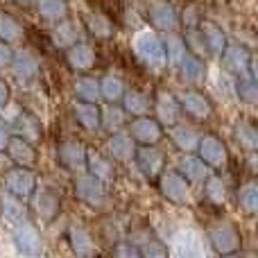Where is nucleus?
<instances>
[{"label":"nucleus","mask_w":258,"mask_h":258,"mask_svg":"<svg viewBox=\"0 0 258 258\" xmlns=\"http://www.w3.org/2000/svg\"><path fill=\"white\" fill-rule=\"evenodd\" d=\"M9 68H12L14 77H16L21 84H27V82H32V80L39 77V61H36V57L32 52H27V50H18V52H14Z\"/></svg>","instance_id":"18"},{"label":"nucleus","mask_w":258,"mask_h":258,"mask_svg":"<svg viewBox=\"0 0 258 258\" xmlns=\"http://www.w3.org/2000/svg\"><path fill=\"white\" fill-rule=\"evenodd\" d=\"M86 147L82 145L75 138H68V141H61L57 145V161L66 172H86Z\"/></svg>","instance_id":"6"},{"label":"nucleus","mask_w":258,"mask_h":258,"mask_svg":"<svg viewBox=\"0 0 258 258\" xmlns=\"http://www.w3.org/2000/svg\"><path fill=\"white\" fill-rule=\"evenodd\" d=\"M233 95H236L240 102L254 107L258 102V86L256 80H247V77H236V86H233Z\"/></svg>","instance_id":"42"},{"label":"nucleus","mask_w":258,"mask_h":258,"mask_svg":"<svg viewBox=\"0 0 258 258\" xmlns=\"http://www.w3.org/2000/svg\"><path fill=\"white\" fill-rule=\"evenodd\" d=\"M86 30H89V34L93 36L95 41H109L113 36V32H116L113 30V18L102 12L89 14V18H86Z\"/></svg>","instance_id":"31"},{"label":"nucleus","mask_w":258,"mask_h":258,"mask_svg":"<svg viewBox=\"0 0 258 258\" xmlns=\"http://www.w3.org/2000/svg\"><path fill=\"white\" fill-rule=\"evenodd\" d=\"M12 161H9V156H7V152H0V172H7L9 168H12Z\"/></svg>","instance_id":"50"},{"label":"nucleus","mask_w":258,"mask_h":258,"mask_svg":"<svg viewBox=\"0 0 258 258\" xmlns=\"http://www.w3.org/2000/svg\"><path fill=\"white\" fill-rule=\"evenodd\" d=\"M177 100H179V107H181V113H186L192 120L204 122L213 116V102L202 91L186 89L181 95H177Z\"/></svg>","instance_id":"8"},{"label":"nucleus","mask_w":258,"mask_h":258,"mask_svg":"<svg viewBox=\"0 0 258 258\" xmlns=\"http://www.w3.org/2000/svg\"><path fill=\"white\" fill-rule=\"evenodd\" d=\"M156 186H159V192L163 200H168L170 204L177 206H186L190 202V183L186 181L179 170H165L156 177Z\"/></svg>","instance_id":"1"},{"label":"nucleus","mask_w":258,"mask_h":258,"mask_svg":"<svg viewBox=\"0 0 258 258\" xmlns=\"http://www.w3.org/2000/svg\"><path fill=\"white\" fill-rule=\"evenodd\" d=\"M161 41H163V50H165V61L170 66H179V61L188 54L183 36H179L177 32H163Z\"/></svg>","instance_id":"33"},{"label":"nucleus","mask_w":258,"mask_h":258,"mask_svg":"<svg viewBox=\"0 0 258 258\" xmlns=\"http://www.w3.org/2000/svg\"><path fill=\"white\" fill-rule=\"evenodd\" d=\"M14 245L23 256H41L43 254V238L39 229L30 222H21L14 227Z\"/></svg>","instance_id":"13"},{"label":"nucleus","mask_w":258,"mask_h":258,"mask_svg":"<svg viewBox=\"0 0 258 258\" xmlns=\"http://www.w3.org/2000/svg\"><path fill=\"white\" fill-rule=\"evenodd\" d=\"M202 183H204V200H206V204L218 206V209L227 204V183H224L222 177H218V174L211 172Z\"/></svg>","instance_id":"32"},{"label":"nucleus","mask_w":258,"mask_h":258,"mask_svg":"<svg viewBox=\"0 0 258 258\" xmlns=\"http://www.w3.org/2000/svg\"><path fill=\"white\" fill-rule=\"evenodd\" d=\"M120 104H122V111H125L129 118L147 116V113L152 111L150 98H147V95H143L141 91H134V89H125V95H122Z\"/></svg>","instance_id":"26"},{"label":"nucleus","mask_w":258,"mask_h":258,"mask_svg":"<svg viewBox=\"0 0 258 258\" xmlns=\"http://www.w3.org/2000/svg\"><path fill=\"white\" fill-rule=\"evenodd\" d=\"M202 21H204V16H202V9L197 7V5H186L183 14L179 16V25H181L183 30H192V27H200Z\"/></svg>","instance_id":"45"},{"label":"nucleus","mask_w":258,"mask_h":258,"mask_svg":"<svg viewBox=\"0 0 258 258\" xmlns=\"http://www.w3.org/2000/svg\"><path fill=\"white\" fill-rule=\"evenodd\" d=\"M136 247H138V254H141L143 258H165L168 256V245L154 240V238L136 242Z\"/></svg>","instance_id":"44"},{"label":"nucleus","mask_w":258,"mask_h":258,"mask_svg":"<svg viewBox=\"0 0 258 258\" xmlns=\"http://www.w3.org/2000/svg\"><path fill=\"white\" fill-rule=\"evenodd\" d=\"M86 172L98 177L102 183H111L116 179V165L102 154H86Z\"/></svg>","instance_id":"27"},{"label":"nucleus","mask_w":258,"mask_h":258,"mask_svg":"<svg viewBox=\"0 0 258 258\" xmlns=\"http://www.w3.org/2000/svg\"><path fill=\"white\" fill-rule=\"evenodd\" d=\"M30 200H32V206H34V213L41 220H45V222H52L59 215V211H61V200L48 186H36Z\"/></svg>","instance_id":"12"},{"label":"nucleus","mask_w":258,"mask_h":258,"mask_svg":"<svg viewBox=\"0 0 258 258\" xmlns=\"http://www.w3.org/2000/svg\"><path fill=\"white\" fill-rule=\"evenodd\" d=\"M150 25L154 30H159L161 34L163 32H177L179 27V12L168 3V0H159L150 7Z\"/></svg>","instance_id":"15"},{"label":"nucleus","mask_w":258,"mask_h":258,"mask_svg":"<svg viewBox=\"0 0 258 258\" xmlns=\"http://www.w3.org/2000/svg\"><path fill=\"white\" fill-rule=\"evenodd\" d=\"M66 63L77 73H86L95 66V50L84 41H77L75 45L66 50Z\"/></svg>","instance_id":"20"},{"label":"nucleus","mask_w":258,"mask_h":258,"mask_svg":"<svg viewBox=\"0 0 258 258\" xmlns=\"http://www.w3.org/2000/svg\"><path fill=\"white\" fill-rule=\"evenodd\" d=\"M12 57H14L12 45L5 43V41H0V71H3V68H9V63H12Z\"/></svg>","instance_id":"47"},{"label":"nucleus","mask_w":258,"mask_h":258,"mask_svg":"<svg viewBox=\"0 0 258 258\" xmlns=\"http://www.w3.org/2000/svg\"><path fill=\"white\" fill-rule=\"evenodd\" d=\"M125 82L118 75H104L100 80V95H102L104 102L109 104H120L122 95H125Z\"/></svg>","instance_id":"37"},{"label":"nucleus","mask_w":258,"mask_h":258,"mask_svg":"<svg viewBox=\"0 0 258 258\" xmlns=\"http://www.w3.org/2000/svg\"><path fill=\"white\" fill-rule=\"evenodd\" d=\"M179 73H181V80L186 82V84H192L195 86L197 82L204 77V61H202L200 57H195V54L188 52L186 57L179 61Z\"/></svg>","instance_id":"38"},{"label":"nucleus","mask_w":258,"mask_h":258,"mask_svg":"<svg viewBox=\"0 0 258 258\" xmlns=\"http://www.w3.org/2000/svg\"><path fill=\"white\" fill-rule=\"evenodd\" d=\"M27 218H30V211H27L25 200L12 195V192L0 197V222H7L12 227H16L21 222H27Z\"/></svg>","instance_id":"17"},{"label":"nucleus","mask_w":258,"mask_h":258,"mask_svg":"<svg viewBox=\"0 0 258 258\" xmlns=\"http://www.w3.org/2000/svg\"><path fill=\"white\" fill-rule=\"evenodd\" d=\"M134 163H136V168L141 170L147 179H152V181H156V177H159L165 168L163 152H161L156 145H136Z\"/></svg>","instance_id":"11"},{"label":"nucleus","mask_w":258,"mask_h":258,"mask_svg":"<svg viewBox=\"0 0 258 258\" xmlns=\"http://www.w3.org/2000/svg\"><path fill=\"white\" fill-rule=\"evenodd\" d=\"M129 136L138 143V145H156L163 138V125L156 120L154 116H138L129 122L127 127Z\"/></svg>","instance_id":"10"},{"label":"nucleus","mask_w":258,"mask_h":258,"mask_svg":"<svg viewBox=\"0 0 258 258\" xmlns=\"http://www.w3.org/2000/svg\"><path fill=\"white\" fill-rule=\"evenodd\" d=\"M179 172L186 177L188 183H202L206 177H209L213 170L209 168V165L204 163V161L200 159V156L192 152V154H186V159L181 161V165H179Z\"/></svg>","instance_id":"28"},{"label":"nucleus","mask_w":258,"mask_h":258,"mask_svg":"<svg viewBox=\"0 0 258 258\" xmlns=\"http://www.w3.org/2000/svg\"><path fill=\"white\" fill-rule=\"evenodd\" d=\"M12 138V129L9 125H5V122H0V152H5V147H7V141Z\"/></svg>","instance_id":"48"},{"label":"nucleus","mask_w":258,"mask_h":258,"mask_svg":"<svg viewBox=\"0 0 258 258\" xmlns=\"http://www.w3.org/2000/svg\"><path fill=\"white\" fill-rule=\"evenodd\" d=\"M5 152H7L9 161H12L14 165H21V168H34V163H36L34 143H30V141H25V138L16 136V134H12V138L7 141Z\"/></svg>","instance_id":"16"},{"label":"nucleus","mask_w":258,"mask_h":258,"mask_svg":"<svg viewBox=\"0 0 258 258\" xmlns=\"http://www.w3.org/2000/svg\"><path fill=\"white\" fill-rule=\"evenodd\" d=\"M18 5H21V7H32V5L36 3V0H16Z\"/></svg>","instance_id":"51"},{"label":"nucleus","mask_w":258,"mask_h":258,"mask_svg":"<svg viewBox=\"0 0 258 258\" xmlns=\"http://www.w3.org/2000/svg\"><path fill=\"white\" fill-rule=\"evenodd\" d=\"M73 91H75V98L80 100V102H95V104L102 102L100 80H95V77H91V75L80 77V80L75 82V86H73Z\"/></svg>","instance_id":"34"},{"label":"nucleus","mask_w":258,"mask_h":258,"mask_svg":"<svg viewBox=\"0 0 258 258\" xmlns=\"http://www.w3.org/2000/svg\"><path fill=\"white\" fill-rule=\"evenodd\" d=\"M134 52H136V57L150 68L168 66V61H165L163 41H161L159 34H154V32H150V30L141 32V34L136 36V41H134Z\"/></svg>","instance_id":"3"},{"label":"nucleus","mask_w":258,"mask_h":258,"mask_svg":"<svg viewBox=\"0 0 258 258\" xmlns=\"http://www.w3.org/2000/svg\"><path fill=\"white\" fill-rule=\"evenodd\" d=\"M200 32H202V36H204V43H206V48H209V54L211 57H220L229 43V39L222 32V27L211 23V21H202Z\"/></svg>","instance_id":"24"},{"label":"nucleus","mask_w":258,"mask_h":258,"mask_svg":"<svg viewBox=\"0 0 258 258\" xmlns=\"http://www.w3.org/2000/svg\"><path fill=\"white\" fill-rule=\"evenodd\" d=\"M170 138H172L174 147L181 150L183 154H192V152L197 150V143H200V134H197V129L179 125V122L170 127Z\"/></svg>","instance_id":"29"},{"label":"nucleus","mask_w":258,"mask_h":258,"mask_svg":"<svg viewBox=\"0 0 258 258\" xmlns=\"http://www.w3.org/2000/svg\"><path fill=\"white\" fill-rule=\"evenodd\" d=\"M197 156L209 165L211 170H224L229 163V150L218 136H200L197 143Z\"/></svg>","instance_id":"7"},{"label":"nucleus","mask_w":258,"mask_h":258,"mask_svg":"<svg viewBox=\"0 0 258 258\" xmlns=\"http://www.w3.org/2000/svg\"><path fill=\"white\" fill-rule=\"evenodd\" d=\"M183 43H186L188 52L195 54V57H200V59L209 57V48H206V43H204V36H202L200 27L186 30V34H183Z\"/></svg>","instance_id":"43"},{"label":"nucleus","mask_w":258,"mask_h":258,"mask_svg":"<svg viewBox=\"0 0 258 258\" xmlns=\"http://www.w3.org/2000/svg\"><path fill=\"white\" fill-rule=\"evenodd\" d=\"M233 138H236V143L240 145V150H245L247 154H254L258 150V132L251 122H247V120L236 122V127H233Z\"/></svg>","instance_id":"36"},{"label":"nucleus","mask_w":258,"mask_h":258,"mask_svg":"<svg viewBox=\"0 0 258 258\" xmlns=\"http://www.w3.org/2000/svg\"><path fill=\"white\" fill-rule=\"evenodd\" d=\"M75 195L82 204L91 209H102L107 204V183H102L98 177L84 172L75 179Z\"/></svg>","instance_id":"5"},{"label":"nucleus","mask_w":258,"mask_h":258,"mask_svg":"<svg viewBox=\"0 0 258 258\" xmlns=\"http://www.w3.org/2000/svg\"><path fill=\"white\" fill-rule=\"evenodd\" d=\"M113 254H116V256H134V258H141L136 242H132V240H118L116 247H113Z\"/></svg>","instance_id":"46"},{"label":"nucleus","mask_w":258,"mask_h":258,"mask_svg":"<svg viewBox=\"0 0 258 258\" xmlns=\"http://www.w3.org/2000/svg\"><path fill=\"white\" fill-rule=\"evenodd\" d=\"M109 156L113 161H120V163H127V161L134 159V152H136V141L129 136V132H113L111 138L107 143Z\"/></svg>","instance_id":"21"},{"label":"nucleus","mask_w":258,"mask_h":258,"mask_svg":"<svg viewBox=\"0 0 258 258\" xmlns=\"http://www.w3.org/2000/svg\"><path fill=\"white\" fill-rule=\"evenodd\" d=\"M23 36H25V30H23L21 23L9 12H0V41L12 45V43H18Z\"/></svg>","instance_id":"39"},{"label":"nucleus","mask_w":258,"mask_h":258,"mask_svg":"<svg viewBox=\"0 0 258 258\" xmlns=\"http://www.w3.org/2000/svg\"><path fill=\"white\" fill-rule=\"evenodd\" d=\"M152 111H154V118L161 122L163 127H172L179 122L181 118V107H179V100L174 93L170 91H159L152 102Z\"/></svg>","instance_id":"14"},{"label":"nucleus","mask_w":258,"mask_h":258,"mask_svg":"<svg viewBox=\"0 0 258 258\" xmlns=\"http://www.w3.org/2000/svg\"><path fill=\"white\" fill-rule=\"evenodd\" d=\"M73 113H75V120L84 132H100V122H102V109L95 102H80L77 100L75 107H73Z\"/></svg>","instance_id":"22"},{"label":"nucleus","mask_w":258,"mask_h":258,"mask_svg":"<svg viewBox=\"0 0 258 258\" xmlns=\"http://www.w3.org/2000/svg\"><path fill=\"white\" fill-rule=\"evenodd\" d=\"M68 242H71L73 251H75L77 256H93L95 251H98L95 249L93 236H91L84 227H80V224H73V227L68 229Z\"/></svg>","instance_id":"30"},{"label":"nucleus","mask_w":258,"mask_h":258,"mask_svg":"<svg viewBox=\"0 0 258 258\" xmlns=\"http://www.w3.org/2000/svg\"><path fill=\"white\" fill-rule=\"evenodd\" d=\"M36 9H39V16L45 23H59L63 18H68V3L66 0H36Z\"/></svg>","instance_id":"35"},{"label":"nucleus","mask_w":258,"mask_h":258,"mask_svg":"<svg viewBox=\"0 0 258 258\" xmlns=\"http://www.w3.org/2000/svg\"><path fill=\"white\" fill-rule=\"evenodd\" d=\"M238 209L247 215H256L258 213V186L254 181L245 183V186L238 188Z\"/></svg>","instance_id":"40"},{"label":"nucleus","mask_w":258,"mask_h":258,"mask_svg":"<svg viewBox=\"0 0 258 258\" xmlns=\"http://www.w3.org/2000/svg\"><path fill=\"white\" fill-rule=\"evenodd\" d=\"M174 254L177 256H202L204 254V240L197 231H179L174 236Z\"/></svg>","instance_id":"25"},{"label":"nucleus","mask_w":258,"mask_h":258,"mask_svg":"<svg viewBox=\"0 0 258 258\" xmlns=\"http://www.w3.org/2000/svg\"><path fill=\"white\" fill-rule=\"evenodd\" d=\"M9 95H12V91H9V84H7L5 80H0V109L7 107Z\"/></svg>","instance_id":"49"},{"label":"nucleus","mask_w":258,"mask_h":258,"mask_svg":"<svg viewBox=\"0 0 258 258\" xmlns=\"http://www.w3.org/2000/svg\"><path fill=\"white\" fill-rule=\"evenodd\" d=\"M127 122V113L122 109H118V104H109V109L102 111V122H100V129H107L109 134L120 132Z\"/></svg>","instance_id":"41"},{"label":"nucleus","mask_w":258,"mask_h":258,"mask_svg":"<svg viewBox=\"0 0 258 258\" xmlns=\"http://www.w3.org/2000/svg\"><path fill=\"white\" fill-rule=\"evenodd\" d=\"M9 129H12V134H16V136L25 138V141H30V143H39L41 138H43V125H41L39 118L30 111L18 113L16 120L12 122Z\"/></svg>","instance_id":"19"},{"label":"nucleus","mask_w":258,"mask_h":258,"mask_svg":"<svg viewBox=\"0 0 258 258\" xmlns=\"http://www.w3.org/2000/svg\"><path fill=\"white\" fill-rule=\"evenodd\" d=\"M77 41H82V30L75 21L71 18H63V21L54 23L52 30V43L61 50H68L71 45H75Z\"/></svg>","instance_id":"23"},{"label":"nucleus","mask_w":258,"mask_h":258,"mask_svg":"<svg viewBox=\"0 0 258 258\" xmlns=\"http://www.w3.org/2000/svg\"><path fill=\"white\" fill-rule=\"evenodd\" d=\"M224 61V68L231 73L233 77H247V80H256V61L254 54L240 43H227L224 52L220 54Z\"/></svg>","instance_id":"2"},{"label":"nucleus","mask_w":258,"mask_h":258,"mask_svg":"<svg viewBox=\"0 0 258 258\" xmlns=\"http://www.w3.org/2000/svg\"><path fill=\"white\" fill-rule=\"evenodd\" d=\"M206 238H209L213 251L220 256L238 254V251H240V245H242L240 233H238V229L233 227L231 222H218V224H213V227H209Z\"/></svg>","instance_id":"4"},{"label":"nucleus","mask_w":258,"mask_h":258,"mask_svg":"<svg viewBox=\"0 0 258 258\" xmlns=\"http://www.w3.org/2000/svg\"><path fill=\"white\" fill-rule=\"evenodd\" d=\"M3 174H5V188H7V192L21 197V200H30L32 192H34V188L39 186L36 174L32 172L30 168H21V165L14 168L12 165V168Z\"/></svg>","instance_id":"9"}]
</instances>
